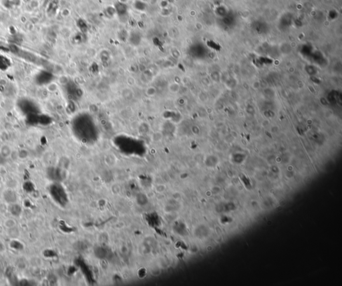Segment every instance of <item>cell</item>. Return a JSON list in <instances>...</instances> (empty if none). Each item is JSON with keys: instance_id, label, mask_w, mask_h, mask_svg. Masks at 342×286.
<instances>
[{"instance_id": "12", "label": "cell", "mask_w": 342, "mask_h": 286, "mask_svg": "<svg viewBox=\"0 0 342 286\" xmlns=\"http://www.w3.org/2000/svg\"><path fill=\"white\" fill-rule=\"evenodd\" d=\"M10 247L16 250H22V249L24 248L23 244L22 243H20V241L16 240H13L11 241Z\"/></svg>"}, {"instance_id": "20", "label": "cell", "mask_w": 342, "mask_h": 286, "mask_svg": "<svg viewBox=\"0 0 342 286\" xmlns=\"http://www.w3.org/2000/svg\"><path fill=\"white\" fill-rule=\"evenodd\" d=\"M43 255H44L45 257H52L53 255H54V253L52 251H50V250H46L44 251V253H43Z\"/></svg>"}, {"instance_id": "1", "label": "cell", "mask_w": 342, "mask_h": 286, "mask_svg": "<svg viewBox=\"0 0 342 286\" xmlns=\"http://www.w3.org/2000/svg\"><path fill=\"white\" fill-rule=\"evenodd\" d=\"M50 192L55 202L60 205L66 204L67 202V197L65 191L59 184H53L50 186Z\"/></svg>"}, {"instance_id": "17", "label": "cell", "mask_w": 342, "mask_h": 286, "mask_svg": "<svg viewBox=\"0 0 342 286\" xmlns=\"http://www.w3.org/2000/svg\"><path fill=\"white\" fill-rule=\"evenodd\" d=\"M48 89L50 91H55L57 89V85L54 83H50L48 86Z\"/></svg>"}, {"instance_id": "8", "label": "cell", "mask_w": 342, "mask_h": 286, "mask_svg": "<svg viewBox=\"0 0 342 286\" xmlns=\"http://www.w3.org/2000/svg\"><path fill=\"white\" fill-rule=\"evenodd\" d=\"M147 3L145 2L141 1V0H136L134 3V8L136 10L140 11H144L147 9Z\"/></svg>"}, {"instance_id": "11", "label": "cell", "mask_w": 342, "mask_h": 286, "mask_svg": "<svg viewBox=\"0 0 342 286\" xmlns=\"http://www.w3.org/2000/svg\"><path fill=\"white\" fill-rule=\"evenodd\" d=\"M157 93V89L156 87L153 86H150L147 87L146 91H145V94L149 97H154L156 95Z\"/></svg>"}, {"instance_id": "18", "label": "cell", "mask_w": 342, "mask_h": 286, "mask_svg": "<svg viewBox=\"0 0 342 286\" xmlns=\"http://www.w3.org/2000/svg\"><path fill=\"white\" fill-rule=\"evenodd\" d=\"M18 156L20 158L22 159H24L25 158H27V156H28V153H27V151L26 150H25V149H22V150H20L19 153H18Z\"/></svg>"}, {"instance_id": "3", "label": "cell", "mask_w": 342, "mask_h": 286, "mask_svg": "<svg viewBox=\"0 0 342 286\" xmlns=\"http://www.w3.org/2000/svg\"><path fill=\"white\" fill-rule=\"evenodd\" d=\"M50 77L51 74L49 72L41 71L37 75V82H38L40 84H49V83L51 82Z\"/></svg>"}, {"instance_id": "9", "label": "cell", "mask_w": 342, "mask_h": 286, "mask_svg": "<svg viewBox=\"0 0 342 286\" xmlns=\"http://www.w3.org/2000/svg\"><path fill=\"white\" fill-rule=\"evenodd\" d=\"M10 211L13 216H19L22 213V207L18 204H12V205L10 207Z\"/></svg>"}, {"instance_id": "22", "label": "cell", "mask_w": 342, "mask_h": 286, "mask_svg": "<svg viewBox=\"0 0 342 286\" xmlns=\"http://www.w3.org/2000/svg\"><path fill=\"white\" fill-rule=\"evenodd\" d=\"M6 162V158H5L4 156H2L1 153H0V165H2L5 164Z\"/></svg>"}, {"instance_id": "2", "label": "cell", "mask_w": 342, "mask_h": 286, "mask_svg": "<svg viewBox=\"0 0 342 286\" xmlns=\"http://www.w3.org/2000/svg\"><path fill=\"white\" fill-rule=\"evenodd\" d=\"M114 8L116 10V13L120 17L125 15L128 11V7L125 3H122L121 1H118L115 3Z\"/></svg>"}, {"instance_id": "7", "label": "cell", "mask_w": 342, "mask_h": 286, "mask_svg": "<svg viewBox=\"0 0 342 286\" xmlns=\"http://www.w3.org/2000/svg\"><path fill=\"white\" fill-rule=\"evenodd\" d=\"M121 96L124 100H130L135 96V93L130 88L126 87V88H124L121 91Z\"/></svg>"}, {"instance_id": "5", "label": "cell", "mask_w": 342, "mask_h": 286, "mask_svg": "<svg viewBox=\"0 0 342 286\" xmlns=\"http://www.w3.org/2000/svg\"><path fill=\"white\" fill-rule=\"evenodd\" d=\"M11 66V61L8 57L0 55V70L5 71Z\"/></svg>"}, {"instance_id": "24", "label": "cell", "mask_w": 342, "mask_h": 286, "mask_svg": "<svg viewBox=\"0 0 342 286\" xmlns=\"http://www.w3.org/2000/svg\"><path fill=\"white\" fill-rule=\"evenodd\" d=\"M4 250V247L3 245H2L1 243H0V251H2Z\"/></svg>"}, {"instance_id": "4", "label": "cell", "mask_w": 342, "mask_h": 286, "mask_svg": "<svg viewBox=\"0 0 342 286\" xmlns=\"http://www.w3.org/2000/svg\"><path fill=\"white\" fill-rule=\"evenodd\" d=\"M4 197L6 201L9 204H15L17 202L18 196L15 191L9 190L5 191L4 194Z\"/></svg>"}, {"instance_id": "23", "label": "cell", "mask_w": 342, "mask_h": 286, "mask_svg": "<svg viewBox=\"0 0 342 286\" xmlns=\"http://www.w3.org/2000/svg\"><path fill=\"white\" fill-rule=\"evenodd\" d=\"M20 285H28V281L25 280H23L22 281H20Z\"/></svg>"}, {"instance_id": "6", "label": "cell", "mask_w": 342, "mask_h": 286, "mask_svg": "<svg viewBox=\"0 0 342 286\" xmlns=\"http://www.w3.org/2000/svg\"><path fill=\"white\" fill-rule=\"evenodd\" d=\"M33 107H34V105L32 102L29 101H23L21 105V107H22V110L26 113H28L29 114H34V110Z\"/></svg>"}, {"instance_id": "19", "label": "cell", "mask_w": 342, "mask_h": 286, "mask_svg": "<svg viewBox=\"0 0 342 286\" xmlns=\"http://www.w3.org/2000/svg\"><path fill=\"white\" fill-rule=\"evenodd\" d=\"M15 222L14 221H13L11 220H9L8 221H6V223H5V225L7 226V227H9V228L15 227Z\"/></svg>"}, {"instance_id": "15", "label": "cell", "mask_w": 342, "mask_h": 286, "mask_svg": "<svg viewBox=\"0 0 342 286\" xmlns=\"http://www.w3.org/2000/svg\"><path fill=\"white\" fill-rule=\"evenodd\" d=\"M116 10H115L114 7L110 6L106 8L105 10V14L106 16L109 17H112L115 14H116Z\"/></svg>"}, {"instance_id": "16", "label": "cell", "mask_w": 342, "mask_h": 286, "mask_svg": "<svg viewBox=\"0 0 342 286\" xmlns=\"http://www.w3.org/2000/svg\"><path fill=\"white\" fill-rule=\"evenodd\" d=\"M9 235H10V237H16L19 236V231L15 227H11L10 228V230H9Z\"/></svg>"}, {"instance_id": "10", "label": "cell", "mask_w": 342, "mask_h": 286, "mask_svg": "<svg viewBox=\"0 0 342 286\" xmlns=\"http://www.w3.org/2000/svg\"><path fill=\"white\" fill-rule=\"evenodd\" d=\"M181 86L177 82L171 83L168 86V89L171 93H177L180 91Z\"/></svg>"}, {"instance_id": "14", "label": "cell", "mask_w": 342, "mask_h": 286, "mask_svg": "<svg viewBox=\"0 0 342 286\" xmlns=\"http://www.w3.org/2000/svg\"><path fill=\"white\" fill-rule=\"evenodd\" d=\"M23 188H24V190L25 191L28 193H31L34 191V186L31 181L25 182L24 186H23Z\"/></svg>"}, {"instance_id": "21", "label": "cell", "mask_w": 342, "mask_h": 286, "mask_svg": "<svg viewBox=\"0 0 342 286\" xmlns=\"http://www.w3.org/2000/svg\"><path fill=\"white\" fill-rule=\"evenodd\" d=\"M129 80H127V82H128V84L129 85H131V86H132V85H135V80L134 79L133 77H128Z\"/></svg>"}, {"instance_id": "13", "label": "cell", "mask_w": 342, "mask_h": 286, "mask_svg": "<svg viewBox=\"0 0 342 286\" xmlns=\"http://www.w3.org/2000/svg\"><path fill=\"white\" fill-rule=\"evenodd\" d=\"M0 153L2 156H4L5 158H8L11 154V150L10 147L8 146H4L1 147V151Z\"/></svg>"}]
</instances>
